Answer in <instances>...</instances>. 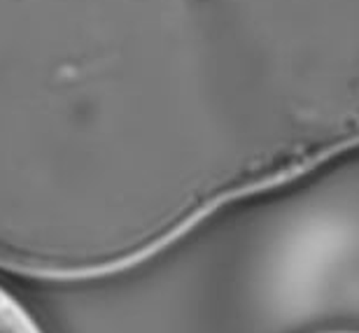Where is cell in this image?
Wrapping results in <instances>:
<instances>
[{"label":"cell","instance_id":"1","mask_svg":"<svg viewBox=\"0 0 359 333\" xmlns=\"http://www.w3.org/2000/svg\"><path fill=\"white\" fill-rule=\"evenodd\" d=\"M0 333H47L40 320L5 285H0Z\"/></svg>","mask_w":359,"mask_h":333},{"label":"cell","instance_id":"2","mask_svg":"<svg viewBox=\"0 0 359 333\" xmlns=\"http://www.w3.org/2000/svg\"><path fill=\"white\" fill-rule=\"evenodd\" d=\"M334 333H350V331H334Z\"/></svg>","mask_w":359,"mask_h":333}]
</instances>
